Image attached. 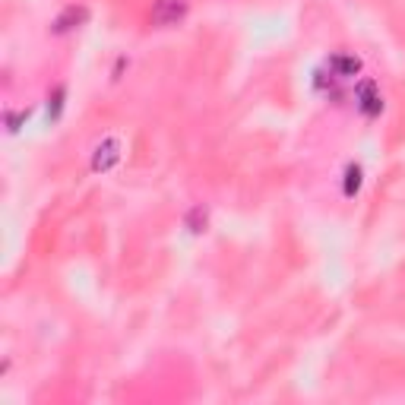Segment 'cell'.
Instances as JSON below:
<instances>
[{"instance_id": "obj_6", "label": "cell", "mask_w": 405, "mask_h": 405, "mask_svg": "<svg viewBox=\"0 0 405 405\" xmlns=\"http://www.w3.org/2000/svg\"><path fill=\"white\" fill-rule=\"evenodd\" d=\"M361 187V168L358 165H348L345 168V196H354Z\"/></svg>"}, {"instance_id": "obj_1", "label": "cell", "mask_w": 405, "mask_h": 405, "mask_svg": "<svg viewBox=\"0 0 405 405\" xmlns=\"http://www.w3.org/2000/svg\"><path fill=\"white\" fill-rule=\"evenodd\" d=\"M184 16H187V0H155V6H152V25H158V29L177 25Z\"/></svg>"}, {"instance_id": "obj_9", "label": "cell", "mask_w": 405, "mask_h": 405, "mask_svg": "<svg viewBox=\"0 0 405 405\" xmlns=\"http://www.w3.org/2000/svg\"><path fill=\"white\" fill-rule=\"evenodd\" d=\"M25 117H29V111H22V114H10V117H6V124H10V130H19V124H22Z\"/></svg>"}, {"instance_id": "obj_4", "label": "cell", "mask_w": 405, "mask_h": 405, "mask_svg": "<svg viewBox=\"0 0 405 405\" xmlns=\"http://www.w3.org/2000/svg\"><path fill=\"white\" fill-rule=\"evenodd\" d=\"M86 19H89L86 6H67V10L54 19V25H51V29H54V35H63V32H70V29H79Z\"/></svg>"}, {"instance_id": "obj_8", "label": "cell", "mask_w": 405, "mask_h": 405, "mask_svg": "<svg viewBox=\"0 0 405 405\" xmlns=\"http://www.w3.org/2000/svg\"><path fill=\"white\" fill-rule=\"evenodd\" d=\"M63 95H67V92H63V86H57L54 92H51V98H48V114H51V117H57V114H60V108H63Z\"/></svg>"}, {"instance_id": "obj_7", "label": "cell", "mask_w": 405, "mask_h": 405, "mask_svg": "<svg viewBox=\"0 0 405 405\" xmlns=\"http://www.w3.org/2000/svg\"><path fill=\"white\" fill-rule=\"evenodd\" d=\"M187 228L190 231H202V228H206V209L202 206H193L187 212Z\"/></svg>"}, {"instance_id": "obj_3", "label": "cell", "mask_w": 405, "mask_h": 405, "mask_svg": "<svg viewBox=\"0 0 405 405\" xmlns=\"http://www.w3.org/2000/svg\"><path fill=\"white\" fill-rule=\"evenodd\" d=\"M358 108H361V114H367V117H377V114L383 111V98H380V92H377V82L364 79L358 86Z\"/></svg>"}, {"instance_id": "obj_2", "label": "cell", "mask_w": 405, "mask_h": 405, "mask_svg": "<svg viewBox=\"0 0 405 405\" xmlns=\"http://www.w3.org/2000/svg\"><path fill=\"white\" fill-rule=\"evenodd\" d=\"M117 162H120V139L117 136L101 139L92 152V171L95 174H105V171H111Z\"/></svg>"}, {"instance_id": "obj_5", "label": "cell", "mask_w": 405, "mask_h": 405, "mask_svg": "<svg viewBox=\"0 0 405 405\" xmlns=\"http://www.w3.org/2000/svg\"><path fill=\"white\" fill-rule=\"evenodd\" d=\"M361 70V60L352 54H335L333 60H329V73L335 76V79H348V76H354Z\"/></svg>"}]
</instances>
